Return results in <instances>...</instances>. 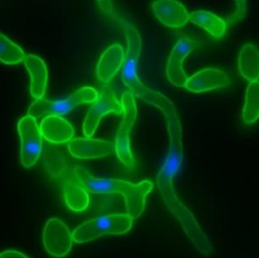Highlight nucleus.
<instances>
[{"label": "nucleus", "instance_id": "nucleus-1", "mask_svg": "<svg viewBox=\"0 0 259 258\" xmlns=\"http://www.w3.org/2000/svg\"><path fill=\"white\" fill-rule=\"evenodd\" d=\"M123 26L127 41L126 53L121 70V77L124 85L138 98L162 110L168 119L176 117L175 108L172 102L162 93L149 89L140 80L137 74V67L143 47L142 37L139 31L131 23L124 22Z\"/></svg>", "mask_w": 259, "mask_h": 258}, {"label": "nucleus", "instance_id": "nucleus-2", "mask_svg": "<svg viewBox=\"0 0 259 258\" xmlns=\"http://www.w3.org/2000/svg\"><path fill=\"white\" fill-rule=\"evenodd\" d=\"M76 175L80 184L90 192L121 194L124 198L126 211L133 219H137L142 214L146 204V197L153 189V183L149 180L134 184L120 179L97 178L83 168H78Z\"/></svg>", "mask_w": 259, "mask_h": 258}, {"label": "nucleus", "instance_id": "nucleus-3", "mask_svg": "<svg viewBox=\"0 0 259 258\" xmlns=\"http://www.w3.org/2000/svg\"><path fill=\"white\" fill-rule=\"evenodd\" d=\"M133 220L128 213H112L89 220L73 231V241L81 244L95 240L105 234H124L131 230Z\"/></svg>", "mask_w": 259, "mask_h": 258}, {"label": "nucleus", "instance_id": "nucleus-4", "mask_svg": "<svg viewBox=\"0 0 259 258\" xmlns=\"http://www.w3.org/2000/svg\"><path fill=\"white\" fill-rule=\"evenodd\" d=\"M98 97V92L89 86L82 87L67 98L59 100H47L44 98L35 99L27 110V114L35 119L44 118L48 115H65L77 106L84 103H93Z\"/></svg>", "mask_w": 259, "mask_h": 258}, {"label": "nucleus", "instance_id": "nucleus-5", "mask_svg": "<svg viewBox=\"0 0 259 258\" xmlns=\"http://www.w3.org/2000/svg\"><path fill=\"white\" fill-rule=\"evenodd\" d=\"M120 102L123 108V117L116 133L114 149L119 161L127 167H133L135 165V159L131 150L130 132L136 121L138 108L134 94L131 91H126L122 94Z\"/></svg>", "mask_w": 259, "mask_h": 258}, {"label": "nucleus", "instance_id": "nucleus-6", "mask_svg": "<svg viewBox=\"0 0 259 258\" xmlns=\"http://www.w3.org/2000/svg\"><path fill=\"white\" fill-rule=\"evenodd\" d=\"M20 138V161L23 167H32L38 160L42 149V135L36 119L31 115L23 116L17 124Z\"/></svg>", "mask_w": 259, "mask_h": 258}, {"label": "nucleus", "instance_id": "nucleus-7", "mask_svg": "<svg viewBox=\"0 0 259 258\" xmlns=\"http://www.w3.org/2000/svg\"><path fill=\"white\" fill-rule=\"evenodd\" d=\"M110 112L117 114L122 113V104L109 87L102 86L97 99L90 106L85 116L82 127L85 137L91 138L97 130L102 117Z\"/></svg>", "mask_w": 259, "mask_h": 258}, {"label": "nucleus", "instance_id": "nucleus-8", "mask_svg": "<svg viewBox=\"0 0 259 258\" xmlns=\"http://www.w3.org/2000/svg\"><path fill=\"white\" fill-rule=\"evenodd\" d=\"M168 131L170 135V145L163 166L158 174L157 181L159 185L170 184L182 163L181 127L176 117L168 119Z\"/></svg>", "mask_w": 259, "mask_h": 258}, {"label": "nucleus", "instance_id": "nucleus-9", "mask_svg": "<svg viewBox=\"0 0 259 258\" xmlns=\"http://www.w3.org/2000/svg\"><path fill=\"white\" fill-rule=\"evenodd\" d=\"M73 243L72 234L60 219H50L44 229V246L49 254L60 258L67 255Z\"/></svg>", "mask_w": 259, "mask_h": 258}, {"label": "nucleus", "instance_id": "nucleus-10", "mask_svg": "<svg viewBox=\"0 0 259 258\" xmlns=\"http://www.w3.org/2000/svg\"><path fill=\"white\" fill-rule=\"evenodd\" d=\"M194 44L188 37L180 38L173 47L166 65V76L169 82L175 87H184L187 80L182 63L193 50Z\"/></svg>", "mask_w": 259, "mask_h": 258}, {"label": "nucleus", "instance_id": "nucleus-11", "mask_svg": "<svg viewBox=\"0 0 259 258\" xmlns=\"http://www.w3.org/2000/svg\"><path fill=\"white\" fill-rule=\"evenodd\" d=\"M231 79L228 74L220 69H202L187 78L184 88L194 93H200L219 88H229Z\"/></svg>", "mask_w": 259, "mask_h": 258}, {"label": "nucleus", "instance_id": "nucleus-12", "mask_svg": "<svg viewBox=\"0 0 259 258\" xmlns=\"http://www.w3.org/2000/svg\"><path fill=\"white\" fill-rule=\"evenodd\" d=\"M69 153L82 160L97 159L108 156L113 150V145L110 141L98 140L92 138H74L68 146Z\"/></svg>", "mask_w": 259, "mask_h": 258}, {"label": "nucleus", "instance_id": "nucleus-13", "mask_svg": "<svg viewBox=\"0 0 259 258\" xmlns=\"http://www.w3.org/2000/svg\"><path fill=\"white\" fill-rule=\"evenodd\" d=\"M152 9L156 18L168 27H181L189 20V13L177 0H156Z\"/></svg>", "mask_w": 259, "mask_h": 258}, {"label": "nucleus", "instance_id": "nucleus-14", "mask_svg": "<svg viewBox=\"0 0 259 258\" xmlns=\"http://www.w3.org/2000/svg\"><path fill=\"white\" fill-rule=\"evenodd\" d=\"M124 62V51L121 45L113 44L101 55L97 66L96 75L103 83H108L119 71Z\"/></svg>", "mask_w": 259, "mask_h": 258}, {"label": "nucleus", "instance_id": "nucleus-15", "mask_svg": "<svg viewBox=\"0 0 259 258\" xmlns=\"http://www.w3.org/2000/svg\"><path fill=\"white\" fill-rule=\"evenodd\" d=\"M42 138L52 144H64L70 142L74 136L71 123L60 115H48L40 120Z\"/></svg>", "mask_w": 259, "mask_h": 258}, {"label": "nucleus", "instance_id": "nucleus-16", "mask_svg": "<svg viewBox=\"0 0 259 258\" xmlns=\"http://www.w3.org/2000/svg\"><path fill=\"white\" fill-rule=\"evenodd\" d=\"M30 76V94L33 98H42L48 83V69L45 62L36 55H27L23 61Z\"/></svg>", "mask_w": 259, "mask_h": 258}, {"label": "nucleus", "instance_id": "nucleus-17", "mask_svg": "<svg viewBox=\"0 0 259 258\" xmlns=\"http://www.w3.org/2000/svg\"><path fill=\"white\" fill-rule=\"evenodd\" d=\"M238 69L241 76L249 82L259 79V50L253 44H245L238 58Z\"/></svg>", "mask_w": 259, "mask_h": 258}, {"label": "nucleus", "instance_id": "nucleus-18", "mask_svg": "<svg viewBox=\"0 0 259 258\" xmlns=\"http://www.w3.org/2000/svg\"><path fill=\"white\" fill-rule=\"evenodd\" d=\"M189 20L206 30L210 35L214 37H221L226 33L227 24L226 22L213 14L212 12L205 10H195L189 14Z\"/></svg>", "mask_w": 259, "mask_h": 258}, {"label": "nucleus", "instance_id": "nucleus-19", "mask_svg": "<svg viewBox=\"0 0 259 258\" xmlns=\"http://www.w3.org/2000/svg\"><path fill=\"white\" fill-rule=\"evenodd\" d=\"M242 117L246 124H251L259 118V81L249 82L247 86Z\"/></svg>", "mask_w": 259, "mask_h": 258}, {"label": "nucleus", "instance_id": "nucleus-20", "mask_svg": "<svg viewBox=\"0 0 259 258\" xmlns=\"http://www.w3.org/2000/svg\"><path fill=\"white\" fill-rule=\"evenodd\" d=\"M65 200L74 211H82L89 203V196L82 185L69 182L63 186Z\"/></svg>", "mask_w": 259, "mask_h": 258}, {"label": "nucleus", "instance_id": "nucleus-21", "mask_svg": "<svg viewBox=\"0 0 259 258\" xmlns=\"http://www.w3.org/2000/svg\"><path fill=\"white\" fill-rule=\"evenodd\" d=\"M26 55L24 51L7 36L0 32V62L6 65H15L23 62Z\"/></svg>", "mask_w": 259, "mask_h": 258}, {"label": "nucleus", "instance_id": "nucleus-22", "mask_svg": "<svg viewBox=\"0 0 259 258\" xmlns=\"http://www.w3.org/2000/svg\"><path fill=\"white\" fill-rule=\"evenodd\" d=\"M236 2V11L231 16V21L236 22L244 17L246 11V0H235Z\"/></svg>", "mask_w": 259, "mask_h": 258}, {"label": "nucleus", "instance_id": "nucleus-23", "mask_svg": "<svg viewBox=\"0 0 259 258\" xmlns=\"http://www.w3.org/2000/svg\"><path fill=\"white\" fill-rule=\"evenodd\" d=\"M0 258H28V257L19 251L6 250L0 253Z\"/></svg>", "mask_w": 259, "mask_h": 258}]
</instances>
